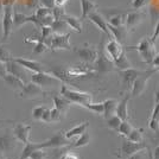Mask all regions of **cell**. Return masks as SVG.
I'll return each mask as SVG.
<instances>
[{"label": "cell", "mask_w": 159, "mask_h": 159, "mask_svg": "<svg viewBox=\"0 0 159 159\" xmlns=\"http://www.w3.org/2000/svg\"><path fill=\"white\" fill-rule=\"evenodd\" d=\"M121 121H122V120L120 119L118 115H115V114H114V115H112L111 118H108V119H107V127H108V128H111L112 131L118 132Z\"/></svg>", "instance_id": "cell-37"}, {"label": "cell", "mask_w": 159, "mask_h": 159, "mask_svg": "<svg viewBox=\"0 0 159 159\" xmlns=\"http://www.w3.org/2000/svg\"><path fill=\"white\" fill-rule=\"evenodd\" d=\"M151 66H153V69H156L157 71H159V53H156L152 63H151Z\"/></svg>", "instance_id": "cell-50"}, {"label": "cell", "mask_w": 159, "mask_h": 159, "mask_svg": "<svg viewBox=\"0 0 159 159\" xmlns=\"http://www.w3.org/2000/svg\"><path fill=\"white\" fill-rule=\"evenodd\" d=\"M0 159H6V158H5V157H2V156H1V157H0Z\"/></svg>", "instance_id": "cell-60"}, {"label": "cell", "mask_w": 159, "mask_h": 159, "mask_svg": "<svg viewBox=\"0 0 159 159\" xmlns=\"http://www.w3.org/2000/svg\"><path fill=\"white\" fill-rule=\"evenodd\" d=\"M105 50L106 52L109 55V57L112 58L113 62L118 61L122 56L126 53V50L122 44H120L118 40H115L114 38H112L111 40H108L105 44Z\"/></svg>", "instance_id": "cell-14"}, {"label": "cell", "mask_w": 159, "mask_h": 159, "mask_svg": "<svg viewBox=\"0 0 159 159\" xmlns=\"http://www.w3.org/2000/svg\"><path fill=\"white\" fill-rule=\"evenodd\" d=\"M148 127H150V129L152 132H159V103H156V106L153 108L151 118H150V121H148Z\"/></svg>", "instance_id": "cell-29"}, {"label": "cell", "mask_w": 159, "mask_h": 159, "mask_svg": "<svg viewBox=\"0 0 159 159\" xmlns=\"http://www.w3.org/2000/svg\"><path fill=\"white\" fill-rule=\"evenodd\" d=\"M31 128H32L31 125H25L24 122H17L13 126L12 134H13L14 138L18 140V141L23 143L25 145V144H27L30 141L29 137H30Z\"/></svg>", "instance_id": "cell-15"}, {"label": "cell", "mask_w": 159, "mask_h": 159, "mask_svg": "<svg viewBox=\"0 0 159 159\" xmlns=\"http://www.w3.org/2000/svg\"><path fill=\"white\" fill-rule=\"evenodd\" d=\"M13 60L19 63L21 66H24L26 70L29 71H32V73H42V71H45L43 66L40 64L39 62L33 60H29V58H24V57H13Z\"/></svg>", "instance_id": "cell-19"}, {"label": "cell", "mask_w": 159, "mask_h": 159, "mask_svg": "<svg viewBox=\"0 0 159 159\" xmlns=\"http://www.w3.org/2000/svg\"><path fill=\"white\" fill-rule=\"evenodd\" d=\"M25 5H26L29 8L36 10L37 7L39 6V0H25Z\"/></svg>", "instance_id": "cell-46"}, {"label": "cell", "mask_w": 159, "mask_h": 159, "mask_svg": "<svg viewBox=\"0 0 159 159\" xmlns=\"http://www.w3.org/2000/svg\"><path fill=\"white\" fill-rule=\"evenodd\" d=\"M61 95H62L63 98H66L69 102H71V103H77L80 106H83V105H86L88 102H92V100H93V96H92L90 93L69 89L66 86L61 87Z\"/></svg>", "instance_id": "cell-3"}, {"label": "cell", "mask_w": 159, "mask_h": 159, "mask_svg": "<svg viewBox=\"0 0 159 159\" xmlns=\"http://www.w3.org/2000/svg\"><path fill=\"white\" fill-rule=\"evenodd\" d=\"M6 75H7V71H6L5 63L0 61V79H2V77H4V76H6Z\"/></svg>", "instance_id": "cell-51"}, {"label": "cell", "mask_w": 159, "mask_h": 159, "mask_svg": "<svg viewBox=\"0 0 159 159\" xmlns=\"http://www.w3.org/2000/svg\"><path fill=\"white\" fill-rule=\"evenodd\" d=\"M108 29H109V31H111L112 38H114L115 40H118L120 44L124 45V43L126 42L127 33H128V30L125 27V25H124V26H116V27L108 25Z\"/></svg>", "instance_id": "cell-22"}, {"label": "cell", "mask_w": 159, "mask_h": 159, "mask_svg": "<svg viewBox=\"0 0 159 159\" xmlns=\"http://www.w3.org/2000/svg\"><path fill=\"white\" fill-rule=\"evenodd\" d=\"M49 50V47H48L47 44L43 42V40L40 39V37H39V40L34 44V48H33V50H32V52L34 53V55H39V53H43V52H45V51H48Z\"/></svg>", "instance_id": "cell-39"}, {"label": "cell", "mask_w": 159, "mask_h": 159, "mask_svg": "<svg viewBox=\"0 0 159 159\" xmlns=\"http://www.w3.org/2000/svg\"><path fill=\"white\" fill-rule=\"evenodd\" d=\"M50 27H51V30H52V33H58V34L68 33L66 30L69 29V26H68V24L66 23L64 19H55Z\"/></svg>", "instance_id": "cell-32"}, {"label": "cell", "mask_w": 159, "mask_h": 159, "mask_svg": "<svg viewBox=\"0 0 159 159\" xmlns=\"http://www.w3.org/2000/svg\"><path fill=\"white\" fill-rule=\"evenodd\" d=\"M150 38H151V40H153V42H156V40L159 38V20H158V23H157V25H156V27H154V32L152 33V36H151Z\"/></svg>", "instance_id": "cell-49"}, {"label": "cell", "mask_w": 159, "mask_h": 159, "mask_svg": "<svg viewBox=\"0 0 159 159\" xmlns=\"http://www.w3.org/2000/svg\"><path fill=\"white\" fill-rule=\"evenodd\" d=\"M57 159H79L75 154L73 153H63L61 154V157H58Z\"/></svg>", "instance_id": "cell-52"}, {"label": "cell", "mask_w": 159, "mask_h": 159, "mask_svg": "<svg viewBox=\"0 0 159 159\" xmlns=\"http://www.w3.org/2000/svg\"><path fill=\"white\" fill-rule=\"evenodd\" d=\"M12 57L13 56L10 53V51L2 45V43H0V61L4 62V63H6L7 61H10Z\"/></svg>", "instance_id": "cell-40"}, {"label": "cell", "mask_w": 159, "mask_h": 159, "mask_svg": "<svg viewBox=\"0 0 159 159\" xmlns=\"http://www.w3.org/2000/svg\"><path fill=\"white\" fill-rule=\"evenodd\" d=\"M154 102H156V103H159V89L156 92V94H154Z\"/></svg>", "instance_id": "cell-56"}, {"label": "cell", "mask_w": 159, "mask_h": 159, "mask_svg": "<svg viewBox=\"0 0 159 159\" xmlns=\"http://www.w3.org/2000/svg\"><path fill=\"white\" fill-rule=\"evenodd\" d=\"M87 18L90 20L95 26L99 27L101 31H103L106 34H108V36H111V37H112L111 31H109V29H108V23H107V20L103 18V16H102V14L99 13L98 11H94V12H92V13L87 17Z\"/></svg>", "instance_id": "cell-18"}, {"label": "cell", "mask_w": 159, "mask_h": 159, "mask_svg": "<svg viewBox=\"0 0 159 159\" xmlns=\"http://www.w3.org/2000/svg\"><path fill=\"white\" fill-rule=\"evenodd\" d=\"M150 159H152V154H151V152H150Z\"/></svg>", "instance_id": "cell-59"}, {"label": "cell", "mask_w": 159, "mask_h": 159, "mask_svg": "<svg viewBox=\"0 0 159 159\" xmlns=\"http://www.w3.org/2000/svg\"><path fill=\"white\" fill-rule=\"evenodd\" d=\"M128 100H129V96H128V94H127L126 96L121 100L120 102H118V106H116V108H115V115H118L122 121L128 120V116H129L128 109H127Z\"/></svg>", "instance_id": "cell-23"}, {"label": "cell", "mask_w": 159, "mask_h": 159, "mask_svg": "<svg viewBox=\"0 0 159 159\" xmlns=\"http://www.w3.org/2000/svg\"><path fill=\"white\" fill-rule=\"evenodd\" d=\"M143 18H144V13L143 12H129V13H126V18H125V27L127 30L129 29H133L137 25H139L140 23L143 21Z\"/></svg>", "instance_id": "cell-20"}, {"label": "cell", "mask_w": 159, "mask_h": 159, "mask_svg": "<svg viewBox=\"0 0 159 159\" xmlns=\"http://www.w3.org/2000/svg\"><path fill=\"white\" fill-rule=\"evenodd\" d=\"M62 113L57 109V108H55L53 107L52 109H50V120H51V122H56V121H60L61 118H62Z\"/></svg>", "instance_id": "cell-43"}, {"label": "cell", "mask_w": 159, "mask_h": 159, "mask_svg": "<svg viewBox=\"0 0 159 159\" xmlns=\"http://www.w3.org/2000/svg\"><path fill=\"white\" fill-rule=\"evenodd\" d=\"M114 66H116L119 70H125V69H128V68H132V64H131V62L127 58L126 53L122 55L118 61H115Z\"/></svg>", "instance_id": "cell-35"}, {"label": "cell", "mask_w": 159, "mask_h": 159, "mask_svg": "<svg viewBox=\"0 0 159 159\" xmlns=\"http://www.w3.org/2000/svg\"><path fill=\"white\" fill-rule=\"evenodd\" d=\"M68 145H71V141H70V139L66 138L63 131L56 132L51 138L40 143L42 148H61V147H64Z\"/></svg>", "instance_id": "cell-9"}, {"label": "cell", "mask_w": 159, "mask_h": 159, "mask_svg": "<svg viewBox=\"0 0 159 159\" xmlns=\"http://www.w3.org/2000/svg\"><path fill=\"white\" fill-rule=\"evenodd\" d=\"M125 18L126 13L125 12H115L114 14L108 17V25L111 26H124L125 25Z\"/></svg>", "instance_id": "cell-30"}, {"label": "cell", "mask_w": 159, "mask_h": 159, "mask_svg": "<svg viewBox=\"0 0 159 159\" xmlns=\"http://www.w3.org/2000/svg\"><path fill=\"white\" fill-rule=\"evenodd\" d=\"M52 100H53V107L57 108L63 115L66 114L69 107L71 105V102H69L66 98H63V96H57V95H55L52 98Z\"/></svg>", "instance_id": "cell-26"}, {"label": "cell", "mask_w": 159, "mask_h": 159, "mask_svg": "<svg viewBox=\"0 0 159 159\" xmlns=\"http://www.w3.org/2000/svg\"><path fill=\"white\" fill-rule=\"evenodd\" d=\"M156 141L159 144V132L158 133H156Z\"/></svg>", "instance_id": "cell-57"}, {"label": "cell", "mask_w": 159, "mask_h": 159, "mask_svg": "<svg viewBox=\"0 0 159 159\" xmlns=\"http://www.w3.org/2000/svg\"><path fill=\"white\" fill-rule=\"evenodd\" d=\"M148 0H132L131 2V6L134 8V10H139V8H143L144 6H146Z\"/></svg>", "instance_id": "cell-45"}, {"label": "cell", "mask_w": 159, "mask_h": 159, "mask_svg": "<svg viewBox=\"0 0 159 159\" xmlns=\"http://www.w3.org/2000/svg\"><path fill=\"white\" fill-rule=\"evenodd\" d=\"M92 66H93L92 68H93L94 74H101V75L113 71L115 69L114 62L105 50V39L101 40L99 48H98V57Z\"/></svg>", "instance_id": "cell-1"}, {"label": "cell", "mask_w": 159, "mask_h": 159, "mask_svg": "<svg viewBox=\"0 0 159 159\" xmlns=\"http://www.w3.org/2000/svg\"><path fill=\"white\" fill-rule=\"evenodd\" d=\"M156 71H157L156 69L146 70L145 74L140 75V76H138L137 79L134 80L132 87H131V96H132V98H138L140 95H143V93L145 92L146 88H147L148 80L151 79V76H152Z\"/></svg>", "instance_id": "cell-5"}, {"label": "cell", "mask_w": 159, "mask_h": 159, "mask_svg": "<svg viewBox=\"0 0 159 159\" xmlns=\"http://www.w3.org/2000/svg\"><path fill=\"white\" fill-rule=\"evenodd\" d=\"M102 103H103V116L106 119L111 118L112 115L115 114V108L118 106V100L108 99V100H105Z\"/></svg>", "instance_id": "cell-28"}, {"label": "cell", "mask_w": 159, "mask_h": 159, "mask_svg": "<svg viewBox=\"0 0 159 159\" xmlns=\"http://www.w3.org/2000/svg\"><path fill=\"white\" fill-rule=\"evenodd\" d=\"M39 148H42V147H40V143H31V141H29V143L25 144V146H24L19 159H29V157L31 156V153H32L33 151L39 150Z\"/></svg>", "instance_id": "cell-31"}, {"label": "cell", "mask_w": 159, "mask_h": 159, "mask_svg": "<svg viewBox=\"0 0 159 159\" xmlns=\"http://www.w3.org/2000/svg\"><path fill=\"white\" fill-rule=\"evenodd\" d=\"M47 158V154L43 151V148H39V150H36L31 153V156L29 157V159H45Z\"/></svg>", "instance_id": "cell-44"}, {"label": "cell", "mask_w": 159, "mask_h": 159, "mask_svg": "<svg viewBox=\"0 0 159 159\" xmlns=\"http://www.w3.org/2000/svg\"><path fill=\"white\" fill-rule=\"evenodd\" d=\"M132 50H137L138 53L140 55L141 60L148 66H151L153 58L157 53V49H156V42L151 40L150 37H145L138 43V45L135 47H131Z\"/></svg>", "instance_id": "cell-2"}, {"label": "cell", "mask_w": 159, "mask_h": 159, "mask_svg": "<svg viewBox=\"0 0 159 159\" xmlns=\"http://www.w3.org/2000/svg\"><path fill=\"white\" fill-rule=\"evenodd\" d=\"M48 107L45 106H37L33 108L32 111V118L34 120H40L42 119V115H43V113H44V111L47 109Z\"/></svg>", "instance_id": "cell-42"}, {"label": "cell", "mask_w": 159, "mask_h": 159, "mask_svg": "<svg viewBox=\"0 0 159 159\" xmlns=\"http://www.w3.org/2000/svg\"><path fill=\"white\" fill-rule=\"evenodd\" d=\"M56 159H57V158H56Z\"/></svg>", "instance_id": "cell-61"}, {"label": "cell", "mask_w": 159, "mask_h": 159, "mask_svg": "<svg viewBox=\"0 0 159 159\" xmlns=\"http://www.w3.org/2000/svg\"><path fill=\"white\" fill-rule=\"evenodd\" d=\"M5 66H6L7 74L18 77V79L21 80L24 83H27V82H29V75H27L26 69H25L24 66H20L19 63H17V62L13 60V57L10 61H7L6 63H5Z\"/></svg>", "instance_id": "cell-12"}, {"label": "cell", "mask_w": 159, "mask_h": 159, "mask_svg": "<svg viewBox=\"0 0 159 159\" xmlns=\"http://www.w3.org/2000/svg\"><path fill=\"white\" fill-rule=\"evenodd\" d=\"M26 23H32L36 26L40 27L39 21L36 18L34 14L26 16V14L21 13V12H18L17 10H13V29H19L23 25H25Z\"/></svg>", "instance_id": "cell-17"}, {"label": "cell", "mask_w": 159, "mask_h": 159, "mask_svg": "<svg viewBox=\"0 0 159 159\" xmlns=\"http://www.w3.org/2000/svg\"><path fill=\"white\" fill-rule=\"evenodd\" d=\"M128 140L133 143H144V135H143V129L141 128H132V131L126 137Z\"/></svg>", "instance_id": "cell-34"}, {"label": "cell", "mask_w": 159, "mask_h": 159, "mask_svg": "<svg viewBox=\"0 0 159 159\" xmlns=\"http://www.w3.org/2000/svg\"><path fill=\"white\" fill-rule=\"evenodd\" d=\"M146 70H138L134 68H128L125 70H120V77H121V86H122V92H129L134 80L138 76L145 74Z\"/></svg>", "instance_id": "cell-8"}, {"label": "cell", "mask_w": 159, "mask_h": 159, "mask_svg": "<svg viewBox=\"0 0 159 159\" xmlns=\"http://www.w3.org/2000/svg\"><path fill=\"white\" fill-rule=\"evenodd\" d=\"M145 148H147V146H146V144H144V143H133L131 140L125 139L122 141V145H121V148H120L119 157L128 158L129 156L137 153L138 151L145 150Z\"/></svg>", "instance_id": "cell-13"}, {"label": "cell", "mask_w": 159, "mask_h": 159, "mask_svg": "<svg viewBox=\"0 0 159 159\" xmlns=\"http://www.w3.org/2000/svg\"><path fill=\"white\" fill-rule=\"evenodd\" d=\"M31 82L36 83L39 87H55L57 84H61V80H58L56 76H53L52 74H49L47 71H42V73H33L31 76Z\"/></svg>", "instance_id": "cell-10"}, {"label": "cell", "mask_w": 159, "mask_h": 159, "mask_svg": "<svg viewBox=\"0 0 159 159\" xmlns=\"http://www.w3.org/2000/svg\"><path fill=\"white\" fill-rule=\"evenodd\" d=\"M88 127H89V122L88 121H86V122H82V124H80V125H77V126L73 127L71 129H69L68 132H64V134H66V137L68 138V139H73L74 137H79V135H81L82 133H84L88 129Z\"/></svg>", "instance_id": "cell-27"}, {"label": "cell", "mask_w": 159, "mask_h": 159, "mask_svg": "<svg viewBox=\"0 0 159 159\" xmlns=\"http://www.w3.org/2000/svg\"><path fill=\"white\" fill-rule=\"evenodd\" d=\"M62 19L66 20V23L68 24V26L70 27V29H73L74 31H76V32L81 33L83 30V25H82V19H80V18H76V17H74V16H69V14H64L63 16V18Z\"/></svg>", "instance_id": "cell-24"}, {"label": "cell", "mask_w": 159, "mask_h": 159, "mask_svg": "<svg viewBox=\"0 0 159 159\" xmlns=\"http://www.w3.org/2000/svg\"><path fill=\"white\" fill-rule=\"evenodd\" d=\"M40 121H43V122H51V120H50V109L49 108H47L45 111H44V113H43V115H42V119H40Z\"/></svg>", "instance_id": "cell-47"}, {"label": "cell", "mask_w": 159, "mask_h": 159, "mask_svg": "<svg viewBox=\"0 0 159 159\" xmlns=\"http://www.w3.org/2000/svg\"><path fill=\"white\" fill-rule=\"evenodd\" d=\"M127 159H150V152H148V148H145V150L138 151L137 153H134V154H132V156H129Z\"/></svg>", "instance_id": "cell-41"}, {"label": "cell", "mask_w": 159, "mask_h": 159, "mask_svg": "<svg viewBox=\"0 0 159 159\" xmlns=\"http://www.w3.org/2000/svg\"><path fill=\"white\" fill-rule=\"evenodd\" d=\"M4 122H10V120H0V124H4Z\"/></svg>", "instance_id": "cell-58"}, {"label": "cell", "mask_w": 159, "mask_h": 159, "mask_svg": "<svg viewBox=\"0 0 159 159\" xmlns=\"http://www.w3.org/2000/svg\"><path fill=\"white\" fill-rule=\"evenodd\" d=\"M48 47L50 50L56 51V50H70V33H52V36L50 37Z\"/></svg>", "instance_id": "cell-7"}, {"label": "cell", "mask_w": 159, "mask_h": 159, "mask_svg": "<svg viewBox=\"0 0 159 159\" xmlns=\"http://www.w3.org/2000/svg\"><path fill=\"white\" fill-rule=\"evenodd\" d=\"M69 0H55V6L57 7H64Z\"/></svg>", "instance_id": "cell-53"}, {"label": "cell", "mask_w": 159, "mask_h": 159, "mask_svg": "<svg viewBox=\"0 0 159 159\" xmlns=\"http://www.w3.org/2000/svg\"><path fill=\"white\" fill-rule=\"evenodd\" d=\"M81 2V19H86L89 14L96 10L98 5L94 2L93 0H80Z\"/></svg>", "instance_id": "cell-25"}, {"label": "cell", "mask_w": 159, "mask_h": 159, "mask_svg": "<svg viewBox=\"0 0 159 159\" xmlns=\"http://www.w3.org/2000/svg\"><path fill=\"white\" fill-rule=\"evenodd\" d=\"M82 107H84L87 109L92 111L93 113L98 114V115H103V103L100 102V103H93V102H88L86 105H83Z\"/></svg>", "instance_id": "cell-36"}, {"label": "cell", "mask_w": 159, "mask_h": 159, "mask_svg": "<svg viewBox=\"0 0 159 159\" xmlns=\"http://www.w3.org/2000/svg\"><path fill=\"white\" fill-rule=\"evenodd\" d=\"M132 125L127 121V120H125V121H121V124H120L119 126V129H118V133L119 134H121V135H124L125 138H126L127 135L129 134V132L132 131Z\"/></svg>", "instance_id": "cell-38"}, {"label": "cell", "mask_w": 159, "mask_h": 159, "mask_svg": "<svg viewBox=\"0 0 159 159\" xmlns=\"http://www.w3.org/2000/svg\"><path fill=\"white\" fill-rule=\"evenodd\" d=\"M151 154H152V159H159V145L154 148L153 153L151 152Z\"/></svg>", "instance_id": "cell-54"}, {"label": "cell", "mask_w": 159, "mask_h": 159, "mask_svg": "<svg viewBox=\"0 0 159 159\" xmlns=\"http://www.w3.org/2000/svg\"><path fill=\"white\" fill-rule=\"evenodd\" d=\"M74 52L79 56L80 60L82 61L84 64L90 66L95 62L96 57H98V48L93 47L90 44H84L82 47L75 48Z\"/></svg>", "instance_id": "cell-6"}, {"label": "cell", "mask_w": 159, "mask_h": 159, "mask_svg": "<svg viewBox=\"0 0 159 159\" xmlns=\"http://www.w3.org/2000/svg\"><path fill=\"white\" fill-rule=\"evenodd\" d=\"M1 24H2V39L1 43H6L11 33L13 31V4H5L4 5V12L1 17Z\"/></svg>", "instance_id": "cell-4"}, {"label": "cell", "mask_w": 159, "mask_h": 159, "mask_svg": "<svg viewBox=\"0 0 159 159\" xmlns=\"http://www.w3.org/2000/svg\"><path fill=\"white\" fill-rule=\"evenodd\" d=\"M2 12H4V1L0 0V19L2 17Z\"/></svg>", "instance_id": "cell-55"}, {"label": "cell", "mask_w": 159, "mask_h": 159, "mask_svg": "<svg viewBox=\"0 0 159 159\" xmlns=\"http://www.w3.org/2000/svg\"><path fill=\"white\" fill-rule=\"evenodd\" d=\"M89 141H90V134L88 133V131H86L84 133H82L81 135H79L77 140H75L70 146L74 147V148H80V147L87 146L89 144Z\"/></svg>", "instance_id": "cell-33"}, {"label": "cell", "mask_w": 159, "mask_h": 159, "mask_svg": "<svg viewBox=\"0 0 159 159\" xmlns=\"http://www.w3.org/2000/svg\"><path fill=\"white\" fill-rule=\"evenodd\" d=\"M2 81L5 82V84H6L11 90H13L16 93H19L20 90L23 89V87H24V82L19 80L18 77H16L13 75H10V74H7L6 76H4L2 77Z\"/></svg>", "instance_id": "cell-21"}, {"label": "cell", "mask_w": 159, "mask_h": 159, "mask_svg": "<svg viewBox=\"0 0 159 159\" xmlns=\"http://www.w3.org/2000/svg\"><path fill=\"white\" fill-rule=\"evenodd\" d=\"M42 6H45L48 8H53L55 7V0H39Z\"/></svg>", "instance_id": "cell-48"}, {"label": "cell", "mask_w": 159, "mask_h": 159, "mask_svg": "<svg viewBox=\"0 0 159 159\" xmlns=\"http://www.w3.org/2000/svg\"><path fill=\"white\" fill-rule=\"evenodd\" d=\"M18 140L14 138L12 133L6 132L4 134H0V152L7 154V153H12L16 150Z\"/></svg>", "instance_id": "cell-16"}, {"label": "cell", "mask_w": 159, "mask_h": 159, "mask_svg": "<svg viewBox=\"0 0 159 159\" xmlns=\"http://www.w3.org/2000/svg\"><path fill=\"white\" fill-rule=\"evenodd\" d=\"M21 99H27V100H33L38 99V98H43L45 95V92L42 89V87L37 86L33 82H27L24 84L23 89L18 93Z\"/></svg>", "instance_id": "cell-11"}]
</instances>
